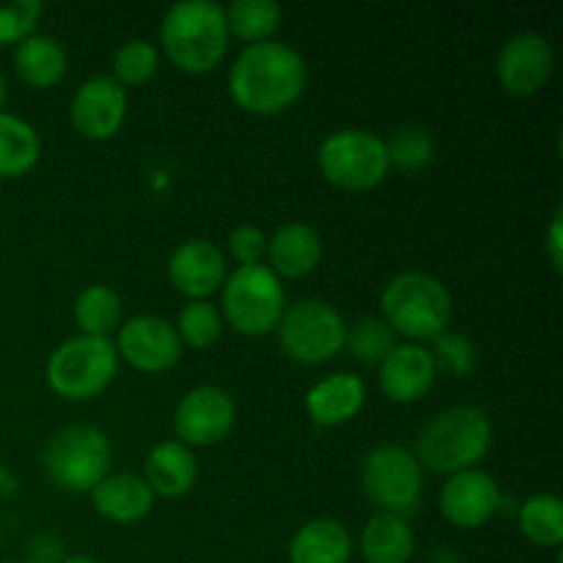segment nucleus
<instances>
[{
	"label": "nucleus",
	"instance_id": "nucleus-34",
	"mask_svg": "<svg viewBox=\"0 0 563 563\" xmlns=\"http://www.w3.org/2000/svg\"><path fill=\"white\" fill-rule=\"evenodd\" d=\"M429 352H432L438 372L443 368L451 377H465V374H471L473 363H476V346L471 344L467 335L456 333V330L440 333L438 339H434V350Z\"/></svg>",
	"mask_w": 563,
	"mask_h": 563
},
{
	"label": "nucleus",
	"instance_id": "nucleus-12",
	"mask_svg": "<svg viewBox=\"0 0 563 563\" xmlns=\"http://www.w3.org/2000/svg\"><path fill=\"white\" fill-rule=\"evenodd\" d=\"M119 361L143 374H163L174 368L181 357V341L174 324L154 313H141L115 330L113 341Z\"/></svg>",
	"mask_w": 563,
	"mask_h": 563
},
{
	"label": "nucleus",
	"instance_id": "nucleus-36",
	"mask_svg": "<svg viewBox=\"0 0 563 563\" xmlns=\"http://www.w3.org/2000/svg\"><path fill=\"white\" fill-rule=\"evenodd\" d=\"M544 251H548L550 264H553L555 273H561L563 264V212L555 209V214L550 218L548 231H544Z\"/></svg>",
	"mask_w": 563,
	"mask_h": 563
},
{
	"label": "nucleus",
	"instance_id": "nucleus-6",
	"mask_svg": "<svg viewBox=\"0 0 563 563\" xmlns=\"http://www.w3.org/2000/svg\"><path fill=\"white\" fill-rule=\"evenodd\" d=\"M284 280L267 267V264H251L236 267L229 273L223 289H220V313L223 322L240 335H267L278 328L286 311Z\"/></svg>",
	"mask_w": 563,
	"mask_h": 563
},
{
	"label": "nucleus",
	"instance_id": "nucleus-26",
	"mask_svg": "<svg viewBox=\"0 0 563 563\" xmlns=\"http://www.w3.org/2000/svg\"><path fill=\"white\" fill-rule=\"evenodd\" d=\"M121 322H124V302L113 286L91 284L77 295L75 324L82 335L110 339V333H115Z\"/></svg>",
	"mask_w": 563,
	"mask_h": 563
},
{
	"label": "nucleus",
	"instance_id": "nucleus-4",
	"mask_svg": "<svg viewBox=\"0 0 563 563\" xmlns=\"http://www.w3.org/2000/svg\"><path fill=\"white\" fill-rule=\"evenodd\" d=\"M379 311H383V322L396 335L412 344H423L451 330L454 295L432 273L410 269L385 284L379 295Z\"/></svg>",
	"mask_w": 563,
	"mask_h": 563
},
{
	"label": "nucleus",
	"instance_id": "nucleus-3",
	"mask_svg": "<svg viewBox=\"0 0 563 563\" xmlns=\"http://www.w3.org/2000/svg\"><path fill=\"white\" fill-rule=\"evenodd\" d=\"M493 449V421L476 405H456L438 412L421 429L416 443V460L423 471L454 476L478 467Z\"/></svg>",
	"mask_w": 563,
	"mask_h": 563
},
{
	"label": "nucleus",
	"instance_id": "nucleus-8",
	"mask_svg": "<svg viewBox=\"0 0 563 563\" xmlns=\"http://www.w3.org/2000/svg\"><path fill=\"white\" fill-rule=\"evenodd\" d=\"M317 163L330 185L350 192L374 190L390 174L385 137L372 130H357V126L330 132L319 146Z\"/></svg>",
	"mask_w": 563,
	"mask_h": 563
},
{
	"label": "nucleus",
	"instance_id": "nucleus-30",
	"mask_svg": "<svg viewBox=\"0 0 563 563\" xmlns=\"http://www.w3.org/2000/svg\"><path fill=\"white\" fill-rule=\"evenodd\" d=\"M159 69V49L148 38H126L113 55V80L119 86H143Z\"/></svg>",
	"mask_w": 563,
	"mask_h": 563
},
{
	"label": "nucleus",
	"instance_id": "nucleus-35",
	"mask_svg": "<svg viewBox=\"0 0 563 563\" xmlns=\"http://www.w3.org/2000/svg\"><path fill=\"white\" fill-rule=\"evenodd\" d=\"M229 253L240 267H251V264H264V253H267V234L258 225L242 223L229 234Z\"/></svg>",
	"mask_w": 563,
	"mask_h": 563
},
{
	"label": "nucleus",
	"instance_id": "nucleus-40",
	"mask_svg": "<svg viewBox=\"0 0 563 563\" xmlns=\"http://www.w3.org/2000/svg\"><path fill=\"white\" fill-rule=\"evenodd\" d=\"M0 539H3V528H0Z\"/></svg>",
	"mask_w": 563,
	"mask_h": 563
},
{
	"label": "nucleus",
	"instance_id": "nucleus-39",
	"mask_svg": "<svg viewBox=\"0 0 563 563\" xmlns=\"http://www.w3.org/2000/svg\"><path fill=\"white\" fill-rule=\"evenodd\" d=\"M3 563H42V561H3Z\"/></svg>",
	"mask_w": 563,
	"mask_h": 563
},
{
	"label": "nucleus",
	"instance_id": "nucleus-11",
	"mask_svg": "<svg viewBox=\"0 0 563 563\" xmlns=\"http://www.w3.org/2000/svg\"><path fill=\"white\" fill-rule=\"evenodd\" d=\"M236 423L234 396L220 385H198L187 390L174 410V432L187 449L218 445Z\"/></svg>",
	"mask_w": 563,
	"mask_h": 563
},
{
	"label": "nucleus",
	"instance_id": "nucleus-33",
	"mask_svg": "<svg viewBox=\"0 0 563 563\" xmlns=\"http://www.w3.org/2000/svg\"><path fill=\"white\" fill-rule=\"evenodd\" d=\"M42 11V0H14L0 5V47H16L22 38L36 33Z\"/></svg>",
	"mask_w": 563,
	"mask_h": 563
},
{
	"label": "nucleus",
	"instance_id": "nucleus-27",
	"mask_svg": "<svg viewBox=\"0 0 563 563\" xmlns=\"http://www.w3.org/2000/svg\"><path fill=\"white\" fill-rule=\"evenodd\" d=\"M520 533L537 548H561L563 544V504L559 495L537 493L522 500L517 511Z\"/></svg>",
	"mask_w": 563,
	"mask_h": 563
},
{
	"label": "nucleus",
	"instance_id": "nucleus-25",
	"mask_svg": "<svg viewBox=\"0 0 563 563\" xmlns=\"http://www.w3.org/2000/svg\"><path fill=\"white\" fill-rule=\"evenodd\" d=\"M42 157V135L22 115L0 110V179H20L36 168Z\"/></svg>",
	"mask_w": 563,
	"mask_h": 563
},
{
	"label": "nucleus",
	"instance_id": "nucleus-21",
	"mask_svg": "<svg viewBox=\"0 0 563 563\" xmlns=\"http://www.w3.org/2000/svg\"><path fill=\"white\" fill-rule=\"evenodd\" d=\"M154 493L135 473H108L91 489V506L99 517L119 526L141 522L154 509Z\"/></svg>",
	"mask_w": 563,
	"mask_h": 563
},
{
	"label": "nucleus",
	"instance_id": "nucleus-13",
	"mask_svg": "<svg viewBox=\"0 0 563 563\" xmlns=\"http://www.w3.org/2000/svg\"><path fill=\"white\" fill-rule=\"evenodd\" d=\"M555 69L553 44L542 33L522 31L506 38V44L498 53V71L500 86L511 97H533L548 86L550 75Z\"/></svg>",
	"mask_w": 563,
	"mask_h": 563
},
{
	"label": "nucleus",
	"instance_id": "nucleus-22",
	"mask_svg": "<svg viewBox=\"0 0 563 563\" xmlns=\"http://www.w3.org/2000/svg\"><path fill=\"white\" fill-rule=\"evenodd\" d=\"M14 71L31 88H53L69 71V53L60 38L36 31L14 47Z\"/></svg>",
	"mask_w": 563,
	"mask_h": 563
},
{
	"label": "nucleus",
	"instance_id": "nucleus-38",
	"mask_svg": "<svg viewBox=\"0 0 563 563\" xmlns=\"http://www.w3.org/2000/svg\"><path fill=\"white\" fill-rule=\"evenodd\" d=\"M60 563H102V561L91 559V555H69V559H64Z\"/></svg>",
	"mask_w": 563,
	"mask_h": 563
},
{
	"label": "nucleus",
	"instance_id": "nucleus-2",
	"mask_svg": "<svg viewBox=\"0 0 563 563\" xmlns=\"http://www.w3.org/2000/svg\"><path fill=\"white\" fill-rule=\"evenodd\" d=\"M225 9L214 0H179L159 22V44L176 69L207 75L229 55Z\"/></svg>",
	"mask_w": 563,
	"mask_h": 563
},
{
	"label": "nucleus",
	"instance_id": "nucleus-16",
	"mask_svg": "<svg viewBox=\"0 0 563 563\" xmlns=\"http://www.w3.org/2000/svg\"><path fill=\"white\" fill-rule=\"evenodd\" d=\"M229 278L225 253L209 240H187L168 258V280L187 300H209Z\"/></svg>",
	"mask_w": 563,
	"mask_h": 563
},
{
	"label": "nucleus",
	"instance_id": "nucleus-20",
	"mask_svg": "<svg viewBox=\"0 0 563 563\" xmlns=\"http://www.w3.org/2000/svg\"><path fill=\"white\" fill-rule=\"evenodd\" d=\"M198 478L196 451L187 449L179 440H163L148 451L143 462V482L154 493V498H185Z\"/></svg>",
	"mask_w": 563,
	"mask_h": 563
},
{
	"label": "nucleus",
	"instance_id": "nucleus-1",
	"mask_svg": "<svg viewBox=\"0 0 563 563\" xmlns=\"http://www.w3.org/2000/svg\"><path fill=\"white\" fill-rule=\"evenodd\" d=\"M308 66L300 49L284 42L245 44L229 69V93L236 108L253 115H278L302 97Z\"/></svg>",
	"mask_w": 563,
	"mask_h": 563
},
{
	"label": "nucleus",
	"instance_id": "nucleus-10",
	"mask_svg": "<svg viewBox=\"0 0 563 563\" xmlns=\"http://www.w3.org/2000/svg\"><path fill=\"white\" fill-rule=\"evenodd\" d=\"M280 350L302 366H319L344 352L346 322L341 311L319 297L286 306L278 322Z\"/></svg>",
	"mask_w": 563,
	"mask_h": 563
},
{
	"label": "nucleus",
	"instance_id": "nucleus-15",
	"mask_svg": "<svg viewBox=\"0 0 563 563\" xmlns=\"http://www.w3.org/2000/svg\"><path fill=\"white\" fill-rule=\"evenodd\" d=\"M126 88L110 75L88 77L69 102L71 126L88 141H110L126 121Z\"/></svg>",
	"mask_w": 563,
	"mask_h": 563
},
{
	"label": "nucleus",
	"instance_id": "nucleus-14",
	"mask_svg": "<svg viewBox=\"0 0 563 563\" xmlns=\"http://www.w3.org/2000/svg\"><path fill=\"white\" fill-rule=\"evenodd\" d=\"M438 504L451 526L462 531H476L498 515L504 495L495 476H489L482 467H471V471L445 478Z\"/></svg>",
	"mask_w": 563,
	"mask_h": 563
},
{
	"label": "nucleus",
	"instance_id": "nucleus-17",
	"mask_svg": "<svg viewBox=\"0 0 563 563\" xmlns=\"http://www.w3.org/2000/svg\"><path fill=\"white\" fill-rule=\"evenodd\" d=\"M377 377L379 388L390 401L412 405L432 390L434 379H438V366H434V357L427 346L401 341L379 363Z\"/></svg>",
	"mask_w": 563,
	"mask_h": 563
},
{
	"label": "nucleus",
	"instance_id": "nucleus-31",
	"mask_svg": "<svg viewBox=\"0 0 563 563\" xmlns=\"http://www.w3.org/2000/svg\"><path fill=\"white\" fill-rule=\"evenodd\" d=\"M396 346V333L383 319H357L355 324H346L344 350L361 363H383L385 355Z\"/></svg>",
	"mask_w": 563,
	"mask_h": 563
},
{
	"label": "nucleus",
	"instance_id": "nucleus-7",
	"mask_svg": "<svg viewBox=\"0 0 563 563\" xmlns=\"http://www.w3.org/2000/svg\"><path fill=\"white\" fill-rule=\"evenodd\" d=\"M113 449L108 434L91 423H71L47 440L42 454L44 473L66 493H88L110 473Z\"/></svg>",
	"mask_w": 563,
	"mask_h": 563
},
{
	"label": "nucleus",
	"instance_id": "nucleus-19",
	"mask_svg": "<svg viewBox=\"0 0 563 563\" xmlns=\"http://www.w3.org/2000/svg\"><path fill=\"white\" fill-rule=\"evenodd\" d=\"M324 242L319 231L308 223H286L267 236V253H264V264L284 278H306L313 269L322 264Z\"/></svg>",
	"mask_w": 563,
	"mask_h": 563
},
{
	"label": "nucleus",
	"instance_id": "nucleus-23",
	"mask_svg": "<svg viewBox=\"0 0 563 563\" xmlns=\"http://www.w3.org/2000/svg\"><path fill=\"white\" fill-rule=\"evenodd\" d=\"M352 553V533L330 517L306 522L289 542V563H350Z\"/></svg>",
	"mask_w": 563,
	"mask_h": 563
},
{
	"label": "nucleus",
	"instance_id": "nucleus-32",
	"mask_svg": "<svg viewBox=\"0 0 563 563\" xmlns=\"http://www.w3.org/2000/svg\"><path fill=\"white\" fill-rule=\"evenodd\" d=\"M390 157V168L421 170L432 163L434 141L423 126H401L385 141Z\"/></svg>",
	"mask_w": 563,
	"mask_h": 563
},
{
	"label": "nucleus",
	"instance_id": "nucleus-5",
	"mask_svg": "<svg viewBox=\"0 0 563 563\" xmlns=\"http://www.w3.org/2000/svg\"><path fill=\"white\" fill-rule=\"evenodd\" d=\"M119 363L113 341L77 333L55 346L49 355L47 385L66 401L97 399L115 379Z\"/></svg>",
	"mask_w": 563,
	"mask_h": 563
},
{
	"label": "nucleus",
	"instance_id": "nucleus-18",
	"mask_svg": "<svg viewBox=\"0 0 563 563\" xmlns=\"http://www.w3.org/2000/svg\"><path fill=\"white\" fill-rule=\"evenodd\" d=\"M366 383L361 374L335 372L313 383L306 394V410L317 427L333 429L352 421L366 407Z\"/></svg>",
	"mask_w": 563,
	"mask_h": 563
},
{
	"label": "nucleus",
	"instance_id": "nucleus-37",
	"mask_svg": "<svg viewBox=\"0 0 563 563\" xmlns=\"http://www.w3.org/2000/svg\"><path fill=\"white\" fill-rule=\"evenodd\" d=\"M5 99H9V80H5V75L0 71V110H3Z\"/></svg>",
	"mask_w": 563,
	"mask_h": 563
},
{
	"label": "nucleus",
	"instance_id": "nucleus-9",
	"mask_svg": "<svg viewBox=\"0 0 563 563\" xmlns=\"http://www.w3.org/2000/svg\"><path fill=\"white\" fill-rule=\"evenodd\" d=\"M361 487L377 511L410 520L423 498V467L407 445L383 443L363 460Z\"/></svg>",
	"mask_w": 563,
	"mask_h": 563
},
{
	"label": "nucleus",
	"instance_id": "nucleus-28",
	"mask_svg": "<svg viewBox=\"0 0 563 563\" xmlns=\"http://www.w3.org/2000/svg\"><path fill=\"white\" fill-rule=\"evenodd\" d=\"M223 9L231 36L247 44L269 42L284 20V9L275 0H234Z\"/></svg>",
	"mask_w": 563,
	"mask_h": 563
},
{
	"label": "nucleus",
	"instance_id": "nucleus-24",
	"mask_svg": "<svg viewBox=\"0 0 563 563\" xmlns=\"http://www.w3.org/2000/svg\"><path fill=\"white\" fill-rule=\"evenodd\" d=\"M416 553V531L410 520L377 511L361 531V555L366 563H410Z\"/></svg>",
	"mask_w": 563,
	"mask_h": 563
},
{
	"label": "nucleus",
	"instance_id": "nucleus-29",
	"mask_svg": "<svg viewBox=\"0 0 563 563\" xmlns=\"http://www.w3.org/2000/svg\"><path fill=\"white\" fill-rule=\"evenodd\" d=\"M223 313H220L218 306H212L209 300H187L174 328L179 333L181 346L209 350L223 335Z\"/></svg>",
	"mask_w": 563,
	"mask_h": 563
}]
</instances>
